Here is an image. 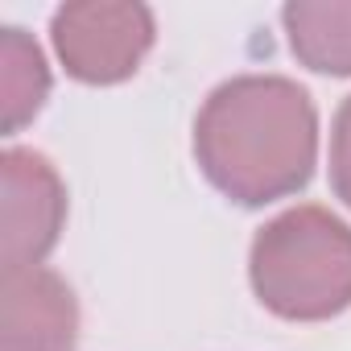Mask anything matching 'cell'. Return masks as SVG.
<instances>
[{
	"label": "cell",
	"mask_w": 351,
	"mask_h": 351,
	"mask_svg": "<svg viewBox=\"0 0 351 351\" xmlns=\"http://www.w3.org/2000/svg\"><path fill=\"white\" fill-rule=\"evenodd\" d=\"M195 157L207 182L240 207L298 195L318 157V112L285 75L219 83L195 116Z\"/></svg>",
	"instance_id": "cell-1"
},
{
	"label": "cell",
	"mask_w": 351,
	"mask_h": 351,
	"mask_svg": "<svg viewBox=\"0 0 351 351\" xmlns=\"http://www.w3.org/2000/svg\"><path fill=\"white\" fill-rule=\"evenodd\" d=\"M50 42L71 79L99 87L120 83L153 46V13L124 0H79L54 13Z\"/></svg>",
	"instance_id": "cell-3"
},
{
	"label": "cell",
	"mask_w": 351,
	"mask_h": 351,
	"mask_svg": "<svg viewBox=\"0 0 351 351\" xmlns=\"http://www.w3.org/2000/svg\"><path fill=\"white\" fill-rule=\"evenodd\" d=\"M248 277L277 318H335L351 306V228L318 203L289 207L252 236Z\"/></svg>",
	"instance_id": "cell-2"
},
{
	"label": "cell",
	"mask_w": 351,
	"mask_h": 351,
	"mask_svg": "<svg viewBox=\"0 0 351 351\" xmlns=\"http://www.w3.org/2000/svg\"><path fill=\"white\" fill-rule=\"evenodd\" d=\"M5 347L0 351H75L79 302L54 269H21L0 281Z\"/></svg>",
	"instance_id": "cell-5"
},
{
	"label": "cell",
	"mask_w": 351,
	"mask_h": 351,
	"mask_svg": "<svg viewBox=\"0 0 351 351\" xmlns=\"http://www.w3.org/2000/svg\"><path fill=\"white\" fill-rule=\"evenodd\" d=\"M330 186L351 207V95L339 104L330 124Z\"/></svg>",
	"instance_id": "cell-8"
},
{
	"label": "cell",
	"mask_w": 351,
	"mask_h": 351,
	"mask_svg": "<svg viewBox=\"0 0 351 351\" xmlns=\"http://www.w3.org/2000/svg\"><path fill=\"white\" fill-rule=\"evenodd\" d=\"M50 95V66L42 46L17 29H0V108H5V132H21Z\"/></svg>",
	"instance_id": "cell-7"
},
{
	"label": "cell",
	"mask_w": 351,
	"mask_h": 351,
	"mask_svg": "<svg viewBox=\"0 0 351 351\" xmlns=\"http://www.w3.org/2000/svg\"><path fill=\"white\" fill-rule=\"evenodd\" d=\"M289 50L318 75H351V0H298L281 9Z\"/></svg>",
	"instance_id": "cell-6"
},
{
	"label": "cell",
	"mask_w": 351,
	"mask_h": 351,
	"mask_svg": "<svg viewBox=\"0 0 351 351\" xmlns=\"http://www.w3.org/2000/svg\"><path fill=\"white\" fill-rule=\"evenodd\" d=\"M0 186H5V228H0V265L5 273L38 269L62 236L66 223V186L46 153L5 149L0 157Z\"/></svg>",
	"instance_id": "cell-4"
}]
</instances>
